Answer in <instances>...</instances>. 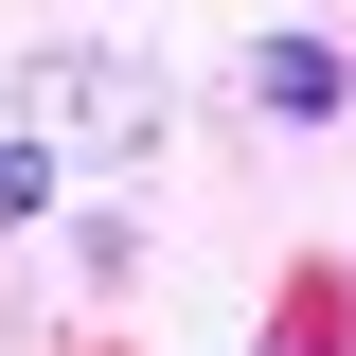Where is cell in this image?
<instances>
[{
	"instance_id": "6da1fadb",
	"label": "cell",
	"mask_w": 356,
	"mask_h": 356,
	"mask_svg": "<svg viewBox=\"0 0 356 356\" xmlns=\"http://www.w3.org/2000/svg\"><path fill=\"white\" fill-rule=\"evenodd\" d=\"M36 125H107V143H143V72H125V54H36Z\"/></svg>"
},
{
	"instance_id": "7a4b0ae2",
	"label": "cell",
	"mask_w": 356,
	"mask_h": 356,
	"mask_svg": "<svg viewBox=\"0 0 356 356\" xmlns=\"http://www.w3.org/2000/svg\"><path fill=\"white\" fill-rule=\"evenodd\" d=\"M250 89H267V107H285V125H321V107H339L356 72H339V54H321V36H267V54H250Z\"/></svg>"
},
{
	"instance_id": "3957f363",
	"label": "cell",
	"mask_w": 356,
	"mask_h": 356,
	"mask_svg": "<svg viewBox=\"0 0 356 356\" xmlns=\"http://www.w3.org/2000/svg\"><path fill=\"white\" fill-rule=\"evenodd\" d=\"M18 214H54V161H36L18 125H0V232H18Z\"/></svg>"
}]
</instances>
